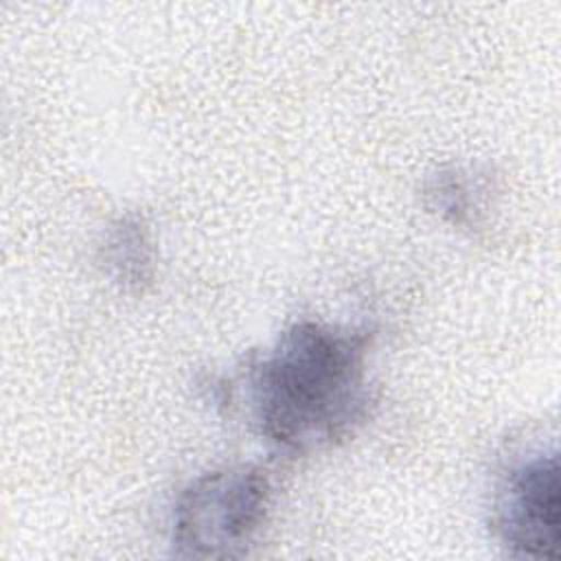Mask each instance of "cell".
Wrapping results in <instances>:
<instances>
[{
	"mask_svg": "<svg viewBox=\"0 0 561 561\" xmlns=\"http://www.w3.org/2000/svg\"><path fill=\"white\" fill-rule=\"evenodd\" d=\"M103 274L123 294L140 296L156 278V243L145 217L129 213L118 217L99 245Z\"/></svg>",
	"mask_w": 561,
	"mask_h": 561,
	"instance_id": "cell-4",
	"label": "cell"
},
{
	"mask_svg": "<svg viewBox=\"0 0 561 561\" xmlns=\"http://www.w3.org/2000/svg\"><path fill=\"white\" fill-rule=\"evenodd\" d=\"M491 526L513 557H559L561 484L554 449L530 454L506 471L495 493Z\"/></svg>",
	"mask_w": 561,
	"mask_h": 561,
	"instance_id": "cell-3",
	"label": "cell"
},
{
	"mask_svg": "<svg viewBox=\"0 0 561 561\" xmlns=\"http://www.w3.org/2000/svg\"><path fill=\"white\" fill-rule=\"evenodd\" d=\"M375 333L298 320L245 373L259 436L283 454H307L351 438L375 403L368 355Z\"/></svg>",
	"mask_w": 561,
	"mask_h": 561,
	"instance_id": "cell-1",
	"label": "cell"
},
{
	"mask_svg": "<svg viewBox=\"0 0 561 561\" xmlns=\"http://www.w3.org/2000/svg\"><path fill=\"white\" fill-rule=\"evenodd\" d=\"M491 193L493 180L473 167H443L425 182L427 208L454 228H478L486 217Z\"/></svg>",
	"mask_w": 561,
	"mask_h": 561,
	"instance_id": "cell-5",
	"label": "cell"
},
{
	"mask_svg": "<svg viewBox=\"0 0 561 561\" xmlns=\"http://www.w3.org/2000/svg\"><path fill=\"white\" fill-rule=\"evenodd\" d=\"M272 506V480L256 465L215 469L191 480L171 511V550L184 559L245 552Z\"/></svg>",
	"mask_w": 561,
	"mask_h": 561,
	"instance_id": "cell-2",
	"label": "cell"
}]
</instances>
